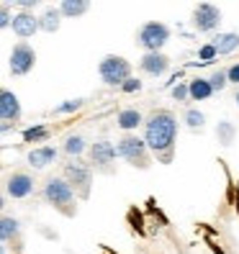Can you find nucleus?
Instances as JSON below:
<instances>
[{
  "label": "nucleus",
  "instance_id": "32",
  "mask_svg": "<svg viewBox=\"0 0 239 254\" xmlns=\"http://www.w3.org/2000/svg\"><path fill=\"white\" fill-rule=\"evenodd\" d=\"M227 77H229V82L239 85V62H237V64H232V67L227 69Z\"/></svg>",
  "mask_w": 239,
  "mask_h": 254
},
{
  "label": "nucleus",
  "instance_id": "15",
  "mask_svg": "<svg viewBox=\"0 0 239 254\" xmlns=\"http://www.w3.org/2000/svg\"><path fill=\"white\" fill-rule=\"evenodd\" d=\"M190 87V100H208L216 90L211 87V82H208V77H196V80H190L188 82Z\"/></svg>",
  "mask_w": 239,
  "mask_h": 254
},
{
  "label": "nucleus",
  "instance_id": "8",
  "mask_svg": "<svg viewBox=\"0 0 239 254\" xmlns=\"http://www.w3.org/2000/svg\"><path fill=\"white\" fill-rule=\"evenodd\" d=\"M219 21H221V10L211 3H201L193 10V26L198 31H214V28H219Z\"/></svg>",
  "mask_w": 239,
  "mask_h": 254
},
{
  "label": "nucleus",
  "instance_id": "25",
  "mask_svg": "<svg viewBox=\"0 0 239 254\" xmlns=\"http://www.w3.org/2000/svg\"><path fill=\"white\" fill-rule=\"evenodd\" d=\"M216 57H219V52H216L214 44H203V47L198 49V62H193V67L196 64H211Z\"/></svg>",
  "mask_w": 239,
  "mask_h": 254
},
{
  "label": "nucleus",
  "instance_id": "21",
  "mask_svg": "<svg viewBox=\"0 0 239 254\" xmlns=\"http://www.w3.org/2000/svg\"><path fill=\"white\" fill-rule=\"evenodd\" d=\"M59 16H62V13L54 10V8L47 10L44 16H39V28H41V31H47V34H54L59 28Z\"/></svg>",
  "mask_w": 239,
  "mask_h": 254
},
{
  "label": "nucleus",
  "instance_id": "4",
  "mask_svg": "<svg viewBox=\"0 0 239 254\" xmlns=\"http://www.w3.org/2000/svg\"><path fill=\"white\" fill-rule=\"evenodd\" d=\"M116 149H118V157H124L134 167H147L149 164V146L144 139L134 136V133H126L124 139H118Z\"/></svg>",
  "mask_w": 239,
  "mask_h": 254
},
{
  "label": "nucleus",
  "instance_id": "3",
  "mask_svg": "<svg viewBox=\"0 0 239 254\" xmlns=\"http://www.w3.org/2000/svg\"><path fill=\"white\" fill-rule=\"evenodd\" d=\"M44 200L54 208H59V211L72 213L70 205L75 203V190L67 180H62V177H49V180L44 183Z\"/></svg>",
  "mask_w": 239,
  "mask_h": 254
},
{
  "label": "nucleus",
  "instance_id": "26",
  "mask_svg": "<svg viewBox=\"0 0 239 254\" xmlns=\"http://www.w3.org/2000/svg\"><path fill=\"white\" fill-rule=\"evenodd\" d=\"M82 103H85V100H80V98L67 100V103H62V106H57V108H54V116H67V113L80 111V108H82Z\"/></svg>",
  "mask_w": 239,
  "mask_h": 254
},
{
  "label": "nucleus",
  "instance_id": "19",
  "mask_svg": "<svg viewBox=\"0 0 239 254\" xmlns=\"http://www.w3.org/2000/svg\"><path fill=\"white\" fill-rule=\"evenodd\" d=\"M87 8H90L87 0H65V3L59 5V13L67 16V18H78V16H82Z\"/></svg>",
  "mask_w": 239,
  "mask_h": 254
},
{
  "label": "nucleus",
  "instance_id": "28",
  "mask_svg": "<svg viewBox=\"0 0 239 254\" xmlns=\"http://www.w3.org/2000/svg\"><path fill=\"white\" fill-rule=\"evenodd\" d=\"M172 100H177V103H185V100H190V87L185 85V82H177V85H172Z\"/></svg>",
  "mask_w": 239,
  "mask_h": 254
},
{
  "label": "nucleus",
  "instance_id": "22",
  "mask_svg": "<svg viewBox=\"0 0 239 254\" xmlns=\"http://www.w3.org/2000/svg\"><path fill=\"white\" fill-rule=\"evenodd\" d=\"M65 152H67L70 157H80V154L85 152V139L80 136V133H75V136H70V139L65 141Z\"/></svg>",
  "mask_w": 239,
  "mask_h": 254
},
{
  "label": "nucleus",
  "instance_id": "17",
  "mask_svg": "<svg viewBox=\"0 0 239 254\" xmlns=\"http://www.w3.org/2000/svg\"><path fill=\"white\" fill-rule=\"evenodd\" d=\"M211 44L216 47L219 54H232L239 47V34H219V36H214Z\"/></svg>",
  "mask_w": 239,
  "mask_h": 254
},
{
  "label": "nucleus",
  "instance_id": "13",
  "mask_svg": "<svg viewBox=\"0 0 239 254\" xmlns=\"http://www.w3.org/2000/svg\"><path fill=\"white\" fill-rule=\"evenodd\" d=\"M142 69L147 74H152V77H159V74H165L170 69V59L162 52H147L142 57Z\"/></svg>",
  "mask_w": 239,
  "mask_h": 254
},
{
  "label": "nucleus",
  "instance_id": "6",
  "mask_svg": "<svg viewBox=\"0 0 239 254\" xmlns=\"http://www.w3.org/2000/svg\"><path fill=\"white\" fill-rule=\"evenodd\" d=\"M36 64V52L31 44L26 41H18L16 47L10 49V59H8V67H10V74H16V77H23L34 69Z\"/></svg>",
  "mask_w": 239,
  "mask_h": 254
},
{
  "label": "nucleus",
  "instance_id": "23",
  "mask_svg": "<svg viewBox=\"0 0 239 254\" xmlns=\"http://www.w3.org/2000/svg\"><path fill=\"white\" fill-rule=\"evenodd\" d=\"M185 126L193 128V131H201V128L206 126V116H203L198 108H190V111L185 113Z\"/></svg>",
  "mask_w": 239,
  "mask_h": 254
},
{
  "label": "nucleus",
  "instance_id": "7",
  "mask_svg": "<svg viewBox=\"0 0 239 254\" xmlns=\"http://www.w3.org/2000/svg\"><path fill=\"white\" fill-rule=\"evenodd\" d=\"M65 180L72 185V190L78 192L80 198H87L90 195V183H93V172L87 164L82 162H70L65 167Z\"/></svg>",
  "mask_w": 239,
  "mask_h": 254
},
{
  "label": "nucleus",
  "instance_id": "33",
  "mask_svg": "<svg viewBox=\"0 0 239 254\" xmlns=\"http://www.w3.org/2000/svg\"><path fill=\"white\" fill-rule=\"evenodd\" d=\"M234 100H237V106H239V90H237V95H234Z\"/></svg>",
  "mask_w": 239,
  "mask_h": 254
},
{
  "label": "nucleus",
  "instance_id": "1",
  "mask_svg": "<svg viewBox=\"0 0 239 254\" xmlns=\"http://www.w3.org/2000/svg\"><path fill=\"white\" fill-rule=\"evenodd\" d=\"M177 139V118L170 111H152L144 121V141L157 157L172 154Z\"/></svg>",
  "mask_w": 239,
  "mask_h": 254
},
{
  "label": "nucleus",
  "instance_id": "9",
  "mask_svg": "<svg viewBox=\"0 0 239 254\" xmlns=\"http://www.w3.org/2000/svg\"><path fill=\"white\" fill-rule=\"evenodd\" d=\"M18 118H21L18 95L10 93V90H3L0 93V121H3V131H8L10 124H16Z\"/></svg>",
  "mask_w": 239,
  "mask_h": 254
},
{
  "label": "nucleus",
  "instance_id": "18",
  "mask_svg": "<svg viewBox=\"0 0 239 254\" xmlns=\"http://www.w3.org/2000/svg\"><path fill=\"white\" fill-rule=\"evenodd\" d=\"M18 234H21V223L10 216H3V221H0V239L8 244L13 239H18Z\"/></svg>",
  "mask_w": 239,
  "mask_h": 254
},
{
  "label": "nucleus",
  "instance_id": "20",
  "mask_svg": "<svg viewBox=\"0 0 239 254\" xmlns=\"http://www.w3.org/2000/svg\"><path fill=\"white\" fill-rule=\"evenodd\" d=\"M23 141H28V144H34V141H44V139H49V126L47 124H36V126H28V128H23Z\"/></svg>",
  "mask_w": 239,
  "mask_h": 254
},
{
  "label": "nucleus",
  "instance_id": "27",
  "mask_svg": "<svg viewBox=\"0 0 239 254\" xmlns=\"http://www.w3.org/2000/svg\"><path fill=\"white\" fill-rule=\"evenodd\" d=\"M208 82H211V87L216 93H221L224 87H227V82H229V77H227V69H216L211 77H208Z\"/></svg>",
  "mask_w": 239,
  "mask_h": 254
},
{
  "label": "nucleus",
  "instance_id": "31",
  "mask_svg": "<svg viewBox=\"0 0 239 254\" xmlns=\"http://www.w3.org/2000/svg\"><path fill=\"white\" fill-rule=\"evenodd\" d=\"M16 5L21 8V13H28V10H34V8L39 5V0H18Z\"/></svg>",
  "mask_w": 239,
  "mask_h": 254
},
{
  "label": "nucleus",
  "instance_id": "12",
  "mask_svg": "<svg viewBox=\"0 0 239 254\" xmlns=\"http://www.w3.org/2000/svg\"><path fill=\"white\" fill-rule=\"evenodd\" d=\"M10 28L18 39H28V36H34L39 31V18L34 16V13H16Z\"/></svg>",
  "mask_w": 239,
  "mask_h": 254
},
{
  "label": "nucleus",
  "instance_id": "5",
  "mask_svg": "<svg viewBox=\"0 0 239 254\" xmlns=\"http://www.w3.org/2000/svg\"><path fill=\"white\" fill-rule=\"evenodd\" d=\"M137 41H139V47L147 49V52H159L170 41V28L165 23H159V21H147L139 28Z\"/></svg>",
  "mask_w": 239,
  "mask_h": 254
},
{
  "label": "nucleus",
  "instance_id": "30",
  "mask_svg": "<svg viewBox=\"0 0 239 254\" xmlns=\"http://www.w3.org/2000/svg\"><path fill=\"white\" fill-rule=\"evenodd\" d=\"M0 26H3V28L13 26V21H10V8H8V3H3V10H0Z\"/></svg>",
  "mask_w": 239,
  "mask_h": 254
},
{
  "label": "nucleus",
  "instance_id": "24",
  "mask_svg": "<svg viewBox=\"0 0 239 254\" xmlns=\"http://www.w3.org/2000/svg\"><path fill=\"white\" fill-rule=\"evenodd\" d=\"M234 124H229V121H221L219 126H216V136H219V141L224 144V146H229L232 141H234Z\"/></svg>",
  "mask_w": 239,
  "mask_h": 254
},
{
  "label": "nucleus",
  "instance_id": "16",
  "mask_svg": "<svg viewBox=\"0 0 239 254\" xmlns=\"http://www.w3.org/2000/svg\"><path fill=\"white\" fill-rule=\"evenodd\" d=\"M147 118L139 113V111H134V108H126V111H121L116 116V124H118V128H124V131H134L139 124H144Z\"/></svg>",
  "mask_w": 239,
  "mask_h": 254
},
{
  "label": "nucleus",
  "instance_id": "14",
  "mask_svg": "<svg viewBox=\"0 0 239 254\" xmlns=\"http://www.w3.org/2000/svg\"><path fill=\"white\" fill-rule=\"evenodd\" d=\"M54 159H57V149H54V146H36V149H31V152H28V157H26V162L31 164L34 170L49 167Z\"/></svg>",
  "mask_w": 239,
  "mask_h": 254
},
{
  "label": "nucleus",
  "instance_id": "29",
  "mask_svg": "<svg viewBox=\"0 0 239 254\" xmlns=\"http://www.w3.org/2000/svg\"><path fill=\"white\" fill-rule=\"evenodd\" d=\"M121 90H124V93H137V90H142V80H137V77L126 80V82L121 85Z\"/></svg>",
  "mask_w": 239,
  "mask_h": 254
},
{
  "label": "nucleus",
  "instance_id": "11",
  "mask_svg": "<svg viewBox=\"0 0 239 254\" xmlns=\"http://www.w3.org/2000/svg\"><path fill=\"white\" fill-rule=\"evenodd\" d=\"M118 149L108 141V139H98L93 146H90V157H93V164L100 170H108V164L116 159Z\"/></svg>",
  "mask_w": 239,
  "mask_h": 254
},
{
  "label": "nucleus",
  "instance_id": "10",
  "mask_svg": "<svg viewBox=\"0 0 239 254\" xmlns=\"http://www.w3.org/2000/svg\"><path fill=\"white\" fill-rule=\"evenodd\" d=\"M5 192L16 200H23L34 192V177L28 172H13L5 180Z\"/></svg>",
  "mask_w": 239,
  "mask_h": 254
},
{
  "label": "nucleus",
  "instance_id": "2",
  "mask_svg": "<svg viewBox=\"0 0 239 254\" xmlns=\"http://www.w3.org/2000/svg\"><path fill=\"white\" fill-rule=\"evenodd\" d=\"M98 74H100V80L106 82V85H111V87H121L126 80H131V64L126 62L124 57L108 54V57H103V59H100Z\"/></svg>",
  "mask_w": 239,
  "mask_h": 254
}]
</instances>
